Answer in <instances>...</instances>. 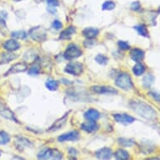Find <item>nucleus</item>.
Listing matches in <instances>:
<instances>
[{
	"instance_id": "obj_33",
	"label": "nucleus",
	"mask_w": 160,
	"mask_h": 160,
	"mask_svg": "<svg viewBox=\"0 0 160 160\" xmlns=\"http://www.w3.org/2000/svg\"><path fill=\"white\" fill-rule=\"evenodd\" d=\"M8 33V27L3 18H0V34L6 35Z\"/></svg>"
},
{
	"instance_id": "obj_37",
	"label": "nucleus",
	"mask_w": 160,
	"mask_h": 160,
	"mask_svg": "<svg viewBox=\"0 0 160 160\" xmlns=\"http://www.w3.org/2000/svg\"><path fill=\"white\" fill-rule=\"evenodd\" d=\"M95 44H96V42H95L94 40H92V39H87L84 42V45L87 48L92 47V46H93Z\"/></svg>"
},
{
	"instance_id": "obj_36",
	"label": "nucleus",
	"mask_w": 160,
	"mask_h": 160,
	"mask_svg": "<svg viewBox=\"0 0 160 160\" xmlns=\"http://www.w3.org/2000/svg\"><path fill=\"white\" fill-rule=\"evenodd\" d=\"M52 27L55 29H56V30H59V29H62L63 24H62V23L61 21H59V20H55L52 23Z\"/></svg>"
},
{
	"instance_id": "obj_3",
	"label": "nucleus",
	"mask_w": 160,
	"mask_h": 160,
	"mask_svg": "<svg viewBox=\"0 0 160 160\" xmlns=\"http://www.w3.org/2000/svg\"><path fill=\"white\" fill-rule=\"evenodd\" d=\"M37 158L39 159H61L63 158V153L55 148H45L38 153Z\"/></svg>"
},
{
	"instance_id": "obj_19",
	"label": "nucleus",
	"mask_w": 160,
	"mask_h": 160,
	"mask_svg": "<svg viewBox=\"0 0 160 160\" xmlns=\"http://www.w3.org/2000/svg\"><path fill=\"white\" fill-rule=\"evenodd\" d=\"M99 34V29L97 28H92V27H89V28H86L83 29L82 31V34L84 35L87 39H95L96 37Z\"/></svg>"
},
{
	"instance_id": "obj_40",
	"label": "nucleus",
	"mask_w": 160,
	"mask_h": 160,
	"mask_svg": "<svg viewBox=\"0 0 160 160\" xmlns=\"http://www.w3.org/2000/svg\"><path fill=\"white\" fill-rule=\"evenodd\" d=\"M68 152L71 156H76L77 154V151L75 148H70L68 149Z\"/></svg>"
},
{
	"instance_id": "obj_26",
	"label": "nucleus",
	"mask_w": 160,
	"mask_h": 160,
	"mask_svg": "<svg viewBox=\"0 0 160 160\" xmlns=\"http://www.w3.org/2000/svg\"><path fill=\"white\" fill-rule=\"evenodd\" d=\"M10 136L4 131H0V145L7 144L10 142Z\"/></svg>"
},
{
	"instance_id": "obj_5",
	"label": "nucleus",
	"mask_w": 160,
	"mask_h": 160,
	"mask_svg": "<svg viewBox=\"0 0 160 160\" xmlns=\"http://www.w3.org/2000/svg\"><path fill=\"white\" fill-rule=\"evenodd\" d=\"M29 35L32 39L37 42H43L47 39V34H46L45 29L40 26L35 27V28L30 29Z\"/></svg>"
},
{
	"instance_id": "obj_25",
	"label": "nucleus",
	"mask_w": 160,
	"mask_h": 160,
	"mask_svg": "<svg viewBox=\"0 0 160 160\" xmlns=\"http://www.w3.org/2000/svg\"><path fill=\"white\" fill-rule=\"evenodd\" d=\"M45 87L50 91H56L59 88V82L55 80H48L45 82Z\"/></svg>"
},
{
	"instance_id": "obj_15",
	"label": "nucleus",
	"mask_w": 160,
	"mask_h": 160,
	"mask_svg": "<svg viewBox=\"0 0 160 160\" xmlns=\"http://www.w3.org/2000/svg\"><path fill=\"white\" fill-rule=\"evenodd\" d=\"M76 33V28L75 26H69L67 29H64L63 31L61 32V34H60V39H62V40H68V39H71L72 35Z\"/></svg>"
},
{
	"instance_id": "obj_18",
	"label": "nucleus",
	"mask_w": 160,
	"mask_h": 160,
	"mask_svg": "<svg viewBox=\"0 0 160 160\" xmlns=\"http://www.w3.org/2000/svg\"><path fill=\"white\" fill-rule=\"evenodd\" d=\"M18 58V55L11 53V51L2 53L0 55V64H7Z\"/></svg>"
},
{
	"instance_id": "obj_32",
	"label": "nucleus",
	"mask_w": 160,
	"mask_h": 160,
	"mask_svg": "<svg viewBox=\"0 0 160 160\" xmlns=\"http://www.w3.org/2000/svg\"><path fill=\"white\" fill-rule=\"evenodd\" d=\"M28 73L30 76H38L40 73V66L37 64H34V66H31V68H29Z\"/></svg>"
},
{
	"instance_id": "obj_29",
	"label": "nucleus",
	"mask_w": 160,
	"mask_h": 160,
	"mask_svg": "<svg viewBox=\"0 0 160 160\" xmlns=\"http://www.w3.org/2000/svg\"><path fill=\"white\" fill-rule=\"evenodd\" d=\"M1 115L4 117V118H8V119H10V120H14L16 121L15 117H14V114L12 112V111H10L8 108H3V110L0 112Z\"/></svg>"
},
{
	"instance_id": "obj_12",
	"label": "nucleus",
	"mask_w": 160,
	"mask_h": 160,
	"mask_svg": "<svg viewBox=\"0 0 160 160\" xmlns=\"http://www.w3.org/2000/svg\"><path fill=\"white\" fill-rule=\"evenodd\" d=\"M144 51L138 48H134L130 51V57L132 61L137 63L142 61V60L144 59Z\"/></svg>"
},
{
	"instance_id": "obj_22",
	"label": "nucleus",
	"mask_w": 160,
	"mask_h": 160,
	"mask_svg": "<svg viewBox=\"0 0 160 160\" xmlns=\"http://www.w3.org/2000/svg\"><path fill=\"white\" fill-rule=\"evenodd\" d=\"M145 70H146L145 66H143L142 64L140 63V62L136 64V65L132 67V72H133L134 75L137 76H142V74L145 72Z\"/></svg>"
},
{
	"instance_id": "obj_38",
	"label": "nucleus",
	"mask_w": 160,
	"mask_h": 160,
	"mask_svg": "<svg viewBox=\"0 0 160 160\" xmlns=\"http://www.w3.org/2000/svg\"><path fill=\"white\" fill-rule=\"evenodd\" d=\"M46 2L51 7H57L59 6V1L58 0H46Z\"/></svg>"
},
{
	"instance_id": "obj_8",
	"label": "nucleus",
	"mask_w": 160,
	"mask_h": 160,
	"mask_svg": "<svg viewBox=\"0 0 160 160\" xmlns=\"http://www.w3.org/2000/svg\"><path fill=\"white\" fill-rule=\"evenodd\" d=\"M80 132L78 131H71L69 132H66V133H64L61 136L58 137V141L61 142H70V141H77L80 139Z\"/></svg>"
},
{
	"instance_id": "obj_31",
	"label": "nucleus",
	"mask_w": 160,
	"mask_h": 160,
	"mask_svg": "<svg viewBox=\"0 0 160 160\" xmlns=\"http://www.w3.org/2000/svg\"><path fill=\"white\" fill-rule=\"evenodd\" d=\"M116 7V3L113 2V1H106L105 3H103L102 6V10H112L114 9Z\"/></svg>"
},
{
	"instance_id": "obj_21",
	"label": "nucleus",
	"mask_w": 160,
	"mask_h": 160,
	"mask_svg": "<svg viewBox=\"0 0 160 160\" xmlns=\"http://www.w3.org/2000/svg\"><path fill=\"white\" fill-rule=\"evenodd\" d=\"M113 156L115 157L116 159L118 160H128L130 158V154L127 150L124 149H118L115 152V153L113 154Z\"/></svg>"
},
{
	"instance_id": "obj_42",
	"label": "nucleus",
	"mask_w": 160,
	"mask_h": 160,
	"mask_svg": "<svg viewBox=\"0 0 160 160\" xmlns=\"http://www.w3.org/2000/svg\"><path fill=\"white\" fill-rule=\"evenodd\" d=\"M14 2H20V1H23V0H13Z\"/></svg>"
},
{
	"instance_id": "obj_4",
	"label": "nucleus",
	"mask_w": 160,
	"mask_h": 160,
	"mask_svg": "<svg viewBox=\"0 0 160 160\" xmlns=\"http://www.w3.org/2000/svg\"><path fill=\"white\" fill-rule=\"evenodd\" d=\"M81 55H82V50L77 45H74V44L68 45V47L64 53V57L66 60H68V61L75 60L76 58L80 57Z\"/></svg>"
},
{
	"instance_id": "obj_16",
	"label": "nucleus",
	"mask_w": 160,
	"mask_h": 160,
	"mask_svg": "<svg viewBox=\"0 0 160 160\" xmlns=\"http://www.w3.org/2000/svg\"><path fill=\"white\" fill-rule=\"evenodd\" d=\"M82 130H84L87 132H94L97 131L99 127L96 122V121H88L84 123H82L81 125Z\"/></svg>"
},
{
	"instance_id": "obj_14",
	"label": "nucleus",
	"mask_w": 160,
	"mask_h": 160,
	"mask_svg": "<svg viewBox=\"0 0 160 160\" xmlns=\"http://www.w3.org/2000/svg\"><path fill=\"white\" fill-rule=\"evenodd\" d=\"M3 47L7 51H15L20 48V44L14 39H11L6 40L5 42L3 43Z\"/></svg>"
},
{
	"instance_id": "obj_41",
	"label": "nucleus",
	"mask_w": 160,
	"mask_h": 160,
	"mask_svg": "<svg viewBox=\"0 0 160 160\" xmlns=\"http://www.w3.org/2000/svg\"><path fill=\"white\" fill-rule=\"evenodd\" d=\"M3 101L1 100V98H0V112L3 110Z\"/></svg>"
},
{
	"instance_id": "obj_10",
	"label": "nucleus",
	"mask_w": 160,
	"mask_h": 160,
	"mask_svg": "<svg viewBox=\"0 0 160 160\" xmlns=\"http://www.w3.org/2000/svg\"><path fill=\"white\" fill-rule=\"evenodd\" d=\"M91 90L97 94H117L118 91L112 87L107 86H93L91 87Z\"/></svg>"
},
{
	"instance_id": "obj_27",
	"label": "nucleus",
	"mask_w": 160,
	"mask_h": 160,
	"mask_svg": "<svg viewBox=\"0 0 160 160\" xmlns=\"http://www.w3.org/2000/svg\"><path fill=\"white\" fill-rule=\"evenodd\" d=\"M95 61H97L98 64H100V65L105 66V65H107L109 62V58L108 56H106L105 55H102V54H98L95 57Z\"/></svg>"
},
{
	"instance_id": "obj_28",
	"label": "nucleus",
	"mask_w": 160,
	"mask_h": 160,
	"mask_svg": "<svg viewBox=\"0 0 160 160\" xmlns=\"http://www.w3.org/2000/svg\"><path fill=\"white\" fill-rule=\"evenodd\" d=\"M118 143L123 147H132L134 144V141L132 139L125 138H121L118 139Z\"/></svg>"
},
{
	"instance_id": "obj_43",
	"label": "nucleus",
	"mask_w": 160,
	"mask_h": 160,
	"mask_svg": "<svg viewBox=\"0 0 160 160\" xmlns=\"http://www.w3.org/2000/svg\"><path fill=\"white\" fill-rule=\"evenodd\" d=\"M0 156H1V151H0Z\"/></svg>"
},
{
	"instance_id": "obj_39",
	"label": "nucleus",
	"mask_w": 160,
	"mask_h": 160,
	"mask_svg": "<svg viewBox=\"0 0 160 160\" xmlns=\"http://www.w3.org/2000/svg\"><path fill=\"white\" fill-rule=\"evenodd\" d=\"M149 95L155 100V101H156V102H159V95L158 94V93L151 92H149Z\"/></svg>"
},
{
	"instance_id": "obj_35",
	"label": "nucleus",
	"mask_w": 160,
	"mask_h": 160,
	"mask_svg": "<svg viewBox=\"0 0 160 160\" xmlns=\"http://www.w3.org/2000/svg\"><path fill=\"white\" fill-rule=\"evenodd\" d=\"M130 8H131L132 10L138 11L141 8V4H140V3H139L138 1H135L133 3H132Z\"/></svg>"
},
{
	"instance_id": "obj_11",
	"label": "nucleus",
	"mask_w": 160,
	"mask_h": 160,
	"mask_svg": "<svg viewBox=\"0 0 160 160\" xmlns=\"http://www.w3.org/2000/svg\"><path fill=\"white\" fill-rule=\"evenodd\" d=\"M15 147L18 151H23L25 148L32 147V142L29 141V139L25 138L24 137L17 136L15 140Z\"/></svg>"
},
{
	"instance_id": "obj_9",
	"label": "nucleus",
	"mask_w": 160,
	"mask_h": 160,
	"mask_svg": "<svg viewBox=\"0 0 160 160\" xmlns=\"http://www.w3.org/2000/svg\"><path fill=\"white\" fill-rule=\"evenodd\" d=\"M28 70V66L25 62H18V63L14 64L13 66H11L9 70H8L4 76H7L11 74H17V73H22Z\"/></svg>"
},
{
	"instance_id": "obj_23",
	"label": "nucleus",
	"mask_w": 160,
	"mask_h": 160,
	"mask_svg": "<svg viewBox=\"0 0 160 160\" xmlns=\"http://www.w3.org/2000/svg\"><path fill=\"white\" fill-rule=\"evenodd\" d=\"M154 82V76H152L151 74H148L147 76H145L142 80V86L144 88H149L152 84Z\"/></svg>"
},
{
	"instance_id": "obj_34",
	"label": "nucleus",
	"mask_w": 160,
	"mask_h": 160,
	"mask_svg": "<svg viewBox=\"0 0 160 160\" xmlns=\"http://www.w3.org/2000/svg\"><path fill=\"white\" fill-rule=\"evenodd\" d=\"M118 46L122 50H128L130 49V45L124 40H119L118 42Z\"/></svg>"
},
{
	"instance_id": "obj_6",
	"label": "nucleus",
	"mask_w": 160,
	"mask_h": 160,
	"mask_svg": "<svg viewBox=\"0 0 160 160\" xmlns=\"http://www.w3.org/2000/svg\"><path fill=\"white\" fill-rule=\"evenodd\" d=\"M65 72L71 76H81L83 72V65L80 62H71L65 67Z\"/></svg>"
},
{
	"instance_id": "obj_24",
	"label": "nucleus",
	"mask_w": 160,
	"mask_h": 160,
	"mask_svg": "<svg viewBox=\"0 0 160 160\" xmlns=\"http://www.w3.org/2000/svg\"><path fill=\"white\" fill-rule=\"evenodd\" d=\"M134 29H136L139 35L143 37H148L149 36V33H148V30L147 27L145 26L144 24H139V25H137V26L134 27Z\"/></svg>"
},
{
	"instance_id": "obj_7",
	"label": "nucleus",
	"mask_w": 160,
	"mask_h": 160,
	"mask_svg": "<svg viewBox=\"0 0 160 160\" xmlns=\"http://www.w3.org/2000/svg\"><path fill=\"white\" fill-rule=\"evenodd\" d=\"M113 118L115 119V121L118 123L124 124V125H128V124L132 123L133 122L136 121V118L132 117L130 115L125 114V113H116L113 114Z\"/></svg>"
},
{
	"instance_id": "obj_13",
	"label": "nucleus",
	"mask_w": 160,
	"mask_h": 160,
	"mask_svg": "<svg viewBox=\"0 0 160 160\" xmlns=\"http://www.w3.org/2000/svg\"><path fill=\"white\" fill-rule=\"evenodd\" d=\"M95 155L99 159H110L112 157V150L110 148H103L95 152Z\"/></svg>"
},
{
	"instance_id": "obj_2",
	"label": "nucleus",
	"mask_w": 160,
	"mask_h": 160,
	"mask_svg": "<svg viewBox=\"0 0 160 160\" xmlns=\"http://www.w3.org/2000/svg\"><path fill=\"white\" fill-rule=\"evenodd\" d=\"M115 84L118 87L125 91H129L133 87L131 76L127 73H121L118 75V77L116 78Z\"/></svg>"
},
{
	"instance_id": "obj_20",
	"label": "nucleus",
	"mask_w": 160,
	"mask_h": 160,
	"mask_svg": "<svg viewBox=\"0 0 160 160\" xmlns=\"http://www.w3.org/2000/svg\"><path fill=\"white\" fill-rule=\"evenodd\" d=\"M84 117L87 121H97L100 118V113L97 110L92 108L84 113Z\"/></svg>"
},
{
	"instance_id": "obj_17",
	"label": "nucleus",
	"mask_w": 160,
	"mask_h": 160,
	"mask_svg": "<svg viewBox=\"0 0 160 160\" xmlns=\"http://www.w3.org/2000/svg\"><path fill=\"white\" fill-rule=\"evenodd\" d=\"M68 115H69V112L66 113L62 118H60V119H58L57 121H55L52 126L50 128L49 131H56V130H58V129L61 128V127H63L64 125L66 124V121H67Z\"/></svg>"
},
{
	"instance_id": "obj_1",
	"label": "nucleus",
	"mask_w": 160,
	"mask_h": 160,
	"mask_svg": "<svg viewBox=\"0 0 160 160\" xmlns=\"http://www.w3.org/2000/svg\"><path fill=\"white\" fill-rule=\"evenodd\" d=\"M132 109L147 120H154L157 117V112L153 108L147 103L141 101H133L130 103Z\"/></svg>"
},
{
	"instance_id": "obj_30",
	"label": "nucleus",
	"mask_w": 160,
	"mask_h": 160,
	"mask_svg": "<svg viewBox=\"0 0 160 160\" xmlns=\"http://www.w3.org/2000/svg\"><path fill=\"white\" fill-rule=\"evenodd\" d=\"M12 37L15 38V39H26L28 36L27 32L24 31V30H18V31H15L12 33Z\"/></svg>"
}]
</instances>
